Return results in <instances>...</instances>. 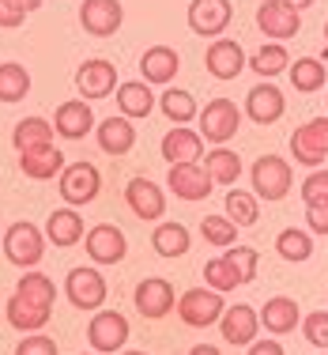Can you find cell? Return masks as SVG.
Masks as SVG:
<instances>
[{"instance_id":"4316f807","label":"cell","mask_w":328,"mask_h":355,"mask_svg":"<svg viewBox=\"0 0 328 355\" xmlns=\"http://www.w3.org/2000/svg\"><path fill=\"white\" fill-rule=\"evenodd\" d=\"M151 246H155L158 257H166V261H174V257H185L192 246V239H189V231H185L181 223H174V219H166V223H158L155 231H151Z\"/></svg>"},{"instance_id":"b9f144b4","label":"cell","mask_w":328,"mask_h":355,"mask_svg":"<svg viewBox=\"0 0 328 355\" xmlns=\"http://www.w3.org/2000/svg\"><path fill=\"white\" fill-rule=\"evenodd\" d=\"M302 200H306V208H313V205H328V171H321L317 166L313 174L302 182Z\"/></svg>"},{"instance_id":"db71d44e","label":"cell","mask_w":328,"mask_h":355,"mask_svg":"<svg viewBox=\"0 0 328 355\" xmlns=\"http://www.w3.org/2000/svg\"><path fill=\"white\" fill-rule=\"evenodd\" d=\"M325 38H328V23H325Z\"/></svg>"},{"instance_id":"8fae6325","label":"cell","mask_w":328,"mask_h":355,"mask_svg":"<svg viewBox=\"0 0 328 355\" xmlns=\"http://www.w3.org/2000/svg\"><path fill=\"white\" fill-rule=\"evenodd\" d=\"M64 295L75 310H98L106 302V280L98 268H72L64 280Z\"/></svg>"},{"instance_id":"bcb514c9","label":"cell","mask_w":328,"mask_h":355,"mask_svg":"<svg viewBox=\"0 0 328 355\" xmlns=\"http://www.w3.org/2000/svg\"><path fill=\"white\" fill-rule=\"evenodd\" d=\"M306 223L313 234H328V205H313L306 208Z\"/></svg>"},{"instance_id":"8d00e7d4","label":"cell","mask_w":328,"mask_h":355,"mask_svg":"<svg viewBox=\"0 0 328 355\" xmlns=\"http://www.w3.org/2000/svg\"><path fill=\"white\" fill-rule=\"evenodd\" d=\"M249 69L257 76H264V80H272V76H280L283 69H291L287 64V49L280 46V42H268V46H260L253 57H249Z\"/></svg>"},{"instance_id":"cb8c5ba5","label":"cell","mask_w":328,"mask_h":355,"mask_svg":"<svg viewBox=\"0 0 328 355\" xmlns=\"http://www.w3.org/2000/svg\"><path fill=\"white\" fill-rule=\"evenodd\" d=\"M95 137H98V148L106 155H125L136 144V129H132L129 117H106V121L95 125Z\"/></svg>"},{"instance_id":"74e56055","label":"cell","mask_w":328,"mask_h":355,"mask_svg":"<svg viewBox=\"0 0 328 355\" xmlns=\"http://www.w3.org/2000/svg\"><path fill=\"white\" fill-rule=\"evenodd\" d=\"M204 280H208V287H212V291H219V295L242 287V276L234 272V265H230L226 257H212V261H208V265H204Z\"/></svg>"},{"instance_id":"83f0119b","label":"cell","mask_w":328,"mask_h":355,"mask_svg":"<svg viewBox=\"0 0 328 355\" xmlns=\"http://www.w3.org/2000/svg\"><path fill=\"white\" fill-rule=\"evenodd\" d=\"M15 295H19V299H27V302H35V306H46V310H53V302H57L53 280H49L46 272H38V268H27V272L19 276Z\"/></svg>"},{"instance_id":"484cf974","label":"cell","mask_w":328,"mask_h":355,"mask_svg":"<svg viewBox=\"0 0 328 355\" xmlns=\"http://www.w3.org/2000/svg\"><path fill=\"white\" fill-rule=\"evenodd\" d=\"M117 110L121 117H147L155 110V95H151V83L144 80H129V83H117Z\"/></svg>"},{"instance_id":"30bf717a","label":"cell","mask_w":328,"mask_h":355,"mask_svg":"<svg viewBox=\"0 0 328 355\" xmlns=\"http://www.w3.org/2000/svg\"><path fill=\"white\" fill-rule=\"evenodd\" d=\"M234 19L230 0H192L189 4V31L200 38H219Z\"/></svg>"},{"instance_id":"c3c4849f","label":"cell","mask_w":328,"mask_h":355,"mask_svg":"<svg viewBox=\"0 0 328 355\" xmlns=\"http://www.w3.org/2000/svg\"><path fill=\"white\" fill-rule=\"evenodd\" d=\"M306 129H309V137L321 144V151L328 155V117H313V121H309Z\"/></svg>"},{"instance_id":"60d3db41","label":"cell","mask_w":328,"mask_h":355,"mask_svg":"<svg viewBox=\"0 0 328 355\" xmlns=\"http://www.w3.org/2000/svg\"><path fill=\"white\" fill-rule=\"evenodd\" d=\"M223 257L234 265V272L242 276V284H253V280H257V265H260L257 250H249V246H230Z\"/></svg>"},{"instance_id":"3957f363","label":"cell","mask_w":328,"mask_h":355,"mask_svg":"<svg viewBox=\"0 0 328 355\" xmlns=\"http://www.w3.org/2000/svg\"><path fill=\"white\" fill-rule=\"evenodd\" d=\"M223 295L212 291V287H189V291L178 299V314L189 329H208V325H219L223 318Z\"/></svg>"},{"instance_id":"603a6c76","label":"cell","mask_w":328,"mask_h":355,"mask_svg":"<svg viewBox=\"0 0 328 355\" xmlns=\"http://www.w3.org/2000/svg\"><path fill=\"white\" fill-rule=\"evenodd\" d=\"M64 151L53 148V144H46V148H35V151H23L19 155V171L27 178H35V182H46V178H61L64 171Z\"/></svg>"},{"instance_id":"681fc988","label":"cell","mask_w":328,"mask_h":355,"mask_svg":"<svg viewBox=\"0 0 328 355\" xmlns=\"http://www.w3.org/2000/svg\"><path fill=\"white\" fill-rule=\"evenodd\" d=\"M189 355H223V352H219L215 344H197V348H192Z\"/></svg>"},{"instance_id":"f5cc1de1","label":"cell","mask_w":328,"mask_h":355,"mask_svg":"<svg viewBox=\"0 0 328 355\" xmlns=\"http://www.w3.org/2000/svg\"><path fill=\"white\" fill-rule=\"evenodd\" d=\"M117 355H147V352H117Z\"/></svg>"},{"instance_id":"ffe728a7","label":"cell","mask_w":328,"mask_h":355,"mask_svg":"<svg viewBox=\"0 0 328 355\" xmlns=\"http://www.w3.org/2000/svg\"><path fill=\"white\" fill-rule=\"evenodd\" d=\"M200 155H204V137L192 132L189 125H174L163 137V159L170 166L174 163H200Z\"/></svg>"},{"instance_id":"7a4b0ae2","label":"cell","mask_w":328,"mask_h":355,"mask_svg":"<svg viewBox=\"0 0 328 355\" xmlns=\"http://www.w3.org/2000/svg\"><path fill=\"white\" fill-rule=\"evenodd\" d=\"M0 242H4V257L12 261L15 268H38L42 253H46V239H42V231L30 223V219L12 223Z\"/></svg>"},{"instance_id":"2e32d148","label":"cell","mask_w":328,"mask_h":355,"mask_svg":"<svg viewBox=\"0 0 328 355\" xmlns=\"http://www.w3.org/2000/svg\"><path fill=\"white\" fill-rule=\"evenodd\" d=\"M204 64H208V72H212L215 80H238L242 69L249 64V57L234 38H215L212 46H208V53H204Z\"/></svg>"},{"instance_id":"d6986e66","label":"cell","mask_w":328,"mask_h":355,"mask_svg":"<svg viewBox=\"0 0 328 355\" xmlns=\"http://www.w3.org/2000/svg\"><path fill=\"white\" fill-rule=\"evenodd\" d=\"M283 110H287V98H283V91L275 87V83L249 87V95H246V114H249V121L272 125V121H280V117H283Z\"/></svg>"},{"instance_id":"44dd1931","label":"cell","mask_w":328,"mask_h":355,"mask_svg":"<svg viewBox=\"0 0 328 355\" xmlns=\"http://www.w3.org/2000/svg\"><path fill=\"white\" fill-rule=\"evenodd\" d=\"M125 205L136 212V219H158L166 208V197L151 178H132V182L125 185Z\"/></svg>"},{"instance_id":"5b68a950","label":"cell","mask_w":328,"mask_h":355,"mask_svg":"<svg viewBox=\"0 0 328 355\" xmlns=\"http://www.w3.org/2000/svg\"><path fill=\"white\" fill-rule=\"evenodd\" d=\"M61 197L69 208H83L91 205V200L98 197V189H102V178H98V166L95 163H72L61 171Z\"/></svg>"},{"instance_id":"e575fe53","label":"cell","mask_w":328,"mask_h":355,"mask_svg":"<svg viewBox=\"0 0 328 355\" xmlns=\"http://www.w3.org/2000/svg\"><path fill=\"white\" fill-rule=\"evenodd\" d=\"M328 72H325V61L321 57H298V61H291V83L298 91H317L325 87Z\"/></svg>"},{"instance_id":"4fadbf2b","label":"cell","mask_w":328,"mask_h":355,"mask_svg":"<svg viewBox=\"0 0 328 355\" xmlns=\"http://www.w3.org/2000/svg\"><path fill=\"white\" fill-rule=\"evenodd\" d=\"M166 185H170V193L181 200H208L215 182L208 178V171L200 163H174L170 174H166Z\"/></svg>"},{"instance_id":"6da1fadb","label":"cell","mask_w":328,"mask_h":355,"mask_svg":"<svg viewBox=\"0 0 328 355\" xmlns=\"http://www.w3.org/2000/svg\"><path fill=\"white\" fill-rule=\"evenodd\" d=\"M249 182H253V197L260 200H283L294 185V171L283 155H257L249 166Z\"/></svg>"},{"instance_id":"d590c367","label":"cell","mask_w":328,"mask_h":355,"mask_svg":"<svg viewBox=\"0 0 328 355\" xmlns=\"http://www.w3.org/2000/svg\"><path fill=\"white\" fill-rule=\"evenodd\" d=\"M275 253H280L283 261H309L313 257V239H309L306 231H298V227H287V231H280V239H275Z\"/></svg>"},{"instance_id":"ab89813d","label":"cell","mask_w":328,"mask_h":355,"mask_svg":"<svg viewBox=\"0 0 328 355\" xmlns=\"http://www.w3.org/2000/svg\"><path fill=\"white\" fill-rule=\"evenodd\" d=\"M200 234H204V239L212 242V246L230 250V246H234V239H238V227H234L226 216H204V219H200Z\"/></svg>"},{"instance_id":"f1b7e54d","label":"cell","mask_w":328,"mask_h":355,"mask_svg":"<svg viewBox=\"0 0 328 355\" xmlns=\"http://www.w3.org/2000/svg\"><path fill=\"white\" fill-rule=\"evenodd\" d=\"M204 171L215 185H234L242 178V159H238V151H230V148L219 144V148H212L204 155Z\"/></svg>"},{"instance_id":"52a82bcc","label":"cell","mask_w":328,"mask_h":355,"mask_svg":"<svg viewBox=\"0 0 328 355\" xmlns=\"http://www.w3.org/2000/svg\"><path fill=\"white\" fill-rule=\"evenodd\" d=\"M75 91H80L87 103L113 95L117 91V64L106 61V57H87V61L75 69Z\"/></svg>"},{"instance_id":"ee69618b","label":"cell","mask_w":328,"mask_h":355,"mask_svg":"<svg viewBox=\"0 0 328 355\" xmlns=\"http://www.w3.org/2000/svg\"><path fill=\"white\" fill-rule=\"evenodd\" d=\"M15 355H57V340L42 333H27L19 344H15Z\"/></svg>"},{"instance_id":"7bdbcfd3","label":"cell","mask_w":328,"mask_h":355,"mask_svg":"<svg viewBox=\"0 0 328 355\" xmlns=\"http://www.w3.org/2000/svg\"><path fill=\"white\" fill-rule=\"evenodd\" d=\"M302 333L313 348H328V310H313L302 318Z\"/></svg>"},{"instance_id":"9c48e42d","label":"cell","mask_w":328,"mask_h":355,"mask_svg":"<svg viewBox=\"0 0 328 355\" xmlns=\"http://www.w3.org/2000/svg\"><path fill=\"white\" fill-rule=\"evenodd\" d=\"M132 302H136V314L140 318H166L174 306H178V295H174L170 280H163V276H147V280L136 284V295H132Z\"/></svg>"},{"instance_id":"11a10c76","label":"cell","mask_w":328,"mask_h":355,"mask_svg":"<svg viewBox=\"0 0 328 355\" xmlns=\"http://www.w3.org/2000/svg\"><path fill=\"white\" fill-rule=\"evenodd\" d=\"M325 103H328V98H325Z\"/></svg>"},{"instance_id":"d4e9b609","label":"cell","mask_w":328,"mask_h":355,"mask_svg":"<svg viewBox=\"0 0 328 355\" xmlns=\"http://www.w3.org/2000/svg\"><path fill=\"white\" fill-rule=\"evenodd\" d=\"M87 234V227H83V219L75 208H57V212H49L46 219V239L53 242V246H75V242Z\"/></svg>"},{"instance_id":"d6a6232c","label":"cell","mask_w":328,"mask_h":355,"mask_svg":"<svg viewBox=\"0 0 328 355\" xmlns=\"http://www.w3.org/2000/svg\"><path fill=\"white\" fill-rule=\"evenodd\" d=\"M30 91V72L23 64H0V103H23Z\"/></svg>"},{"instance_id":"1f68e13d","label":"cell","mask_w":328,"mask_h":355,"mask_svg":"<svg viewBox=\"0 0 328 355\" xmlns=\"http://www.w3.org/2000/svg\"><path fill=\"white\" fill-rule=\"evenodd\" d=\"M158 110H163V117H170L174 125H189L192 117H197V98L185 87H166L163 98H158Z\"/></svg>"},{"instance_id":"7dc6e473","label":"cell","mask_w":328,"mask_h":355,"mask_svg":"<svg viewBox=\"0 0 328 355\" xmlns=\"http://www.w3.org/2000/svg\"><path fill=\"white\" fill-rule=\"evenodd\" d=\"M246 355H283V344L275 340V336H268V340H253L246 348Z\"/></svg>"},{"instance_id":"836d02e7","label":"cell","mask_w":328,"mask_h":355,"mask_svg":"<svg viewBox=\"0 0 328 355\" xmlns=\"http://www.w3.org/2000/svg\"><path fill=\"white\" fill-rule=\"evenodd\" d=\"M226 219H230L234 227H253L257 219H260V208H257V197L253 193H246V189H230L226 193Z\"/></svg>"},{"instance_id":"4dcf8cb0","label":"cell","mask_w":328,"mask_h":355,"mask_svg":"<svg viewBox=\"0 0 328 355\" xmlns=\"http://www.w3.org/2000/svg\"><path fill=\"white\" fill-rule=\"evenodd\" d=\"M12 144L19 148V155L23 151H35V148H46V144H53V121H46V117H23L12 132Z\"/></svg>"},{"instance_id":"f907efd6","label":"cell","mask_w":328,"mask_h":355,"mask_svg":"<svg viewBox=\"0 0 328 355\" xmlns=\"http://www.w3.org/2000/svg\"><path fill=\"white\" fill-rule=\"evenodd\" d=\"M283 4H287V8H294V12H302V8H309L313 0H283Z\"/></svg>"},{"instance_id":"ac0fdd59","label":"cell","mask_w":328,"mask_h":355,"mask_svg":"<svg viewBox=\"0 0 328 355\" xmlns=\"http://www.w3.org/2000/svg\"><path fill=\"white\" fill-rule=\"evenodd\" d=\"M298 325H302V310L298 299H291V295H275L260 306V329H268L272 336H287Z\"/></svg>"},{"instance_id":"f6af8a7d","label":"cell","mask_w":328,"mask_h":355,"mask_svg":"<svg viewBox=\"0 0 328 355\" xmlns=\"http://www.w3.org/2000/svg\"><path fill=\"white\" fill-rule=\"evenodd\" d=\"M27 12H23L19 0H0V27H23Z\"/></svg>"},{"instance_id":"5bb4252c","label":"cell","mask_w":328,"mask_h":355,"mask_svg":"<svg viewBox=\"0 0 328 355\" xmlns=\"http://www.w3.org/2000/svg\"><path fill=\"white\" fill-rule=\"evenodd\" d=\"M257 310L246 306V302H234V306L223 310V318H219V333H223L226 344H234V348H249V344L257 340Z\"/></svg>"},{"instance_id":"816d5d0a","label":"cell","mask_w":328,"mask_h":355,"mask_svg":"<svg viewBox=\"0 0 328 355\" xmlns=\"http://www.w3.org/2000/svg\"><path fill=\"white\" fill-rule=\"evenodd\" d=\"M19 4H23V12H38L42 0H19Z\"/></svg>"},{"instance_id":"e0dca14e","label":"cell","mask_w":328,"mask_h":355,"mask_svg":"<svg viewBox=\"0 0 328 355\" xmlns=\"http://www.w3.org/2000/svg\"><path fill=\"white\" fill-rule=\"evenodd\" d=\"M91 129H95V114H91L87 98H69V103L57 106V114H53V132L57 137L83 140Z\"/></svg>"},{"instance_id":"8992f818","label":"cell","mask_w":328,"mask_h":355,"mask_svg":"<svg viewBox=\"0 0 328 355\" xmlns=\"http://www.w3.org/2000/svg\"><path fill=\"white\" fill-rule=\"evenodd\" d=\"M242 125V110L230 103V98H212L204 110H200V137H204L208 144H226L238 132Z\"/></svg>"},{"instance_id":"ba28073f","label":"cell","mask_w":328,"mask_h":355,"mask_svg":"<svg viewBox=\"0 0 328 355\" xmlns=\"http://www.w3.org/2000/svg\"><path fill=\"white\" fill-rule=\"evenodd\" d=\"M83 242H87V257L95 261V265H121L125 253H129V239H125V231L113 223L91 227V231L83 234Z\"/></svg>"},{"instance_id":"f35d334b","label":"cell","mask_w":328,"mask_h":355,"mask_svg":"<svg viewBox=\"0 0 328 355\" xmlns=\"http://www.w3.org/2000/svg\"><path fill=\"white\" fill-rule=\"evenodd\" d=\"M291 155L298 159L302 166H313V171H317V166H321L325 159H328L325 151H321V144L309 137L306 125H302V129H294V137H291Z\"/></svg>"},{"instance_id":"7402d4cb","label":"cell","mask_w":328,"mask_h":355,"mask_svg":"<svg viewBox=\"0 0 328 355\" xmlns=\"http://www.w3.org/2000/svg\"><path fill=\"white\" fill-rule=\"evenodd\" d=\"M181 61L178 53H174L170 46H151L144 57H140V80L144 83H158V87H166V83L178 76Z\"/></svg>"},{"instance_id":"9a60e30c","label":"cell","mask_w":328,"mask_h":355,"mask_svg":"<svg viewBox=\"0 0 328 355\" xmlns=\"http://www.w3.org/2000/svg\"><path fill=\"white\" fill-rule=\"evenodd\" d=\"M257 27L272 42H287V38L298 35L302 15L294 12V8H287L283 0H264V4L257 8Z\"/></svg>"},{"instance_id":"277c9868","label":"cell","mask_w":328,"mask_h":355,"mask_svg":"<svg viewBox=\"0 0 328 355\" xmlns=\"http://www.w3.org/2000/svg\"><path fill=\"white\" fill-rule=\"evenodd\" d=\"M87 340H91V348L102 355L125 352V344H129V318L121 310H98L87 325Z\"/></svg>"},{"instance_id":"f546056e","label":"cell","mask_w":328,"mask_h":355,"mask_svg":"<svg viewBox=\"0 0 328 355\" xmlns=\"http://www.w3.org/2000/svg\"><path fill=\"white\" fill-rule=\"evenodd\" d=\"M49 314H53V310L35 306V302L19 299V295H12V299H8V325L19 329V333H38V329H46Z\"/></svg>"},{"instance_id":"7c38bea8","label":"cell","mask_w":328,"mask_h":355,"mask_svg":"<svg viewBox=\"0 0 328 355\" xmlns=\"http://www.w3.org/2000/svg\"><path fill=\"white\" fill-rule=\"evenodd\" d=\"M121 19H125V8L121 0H83L80 4V23L87 35L95 38H109L121 31Z\"/></svg>"}]
</instances>
